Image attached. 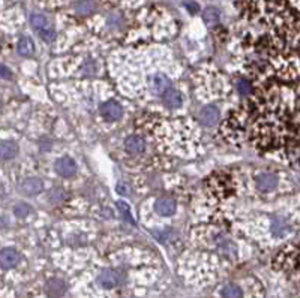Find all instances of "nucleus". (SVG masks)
I'll list each match as a JSON object with an SVG mask.
<instances>
[{
  "label": "nucleus",
  "mask_w": 300,
  "mask_h": 298,
  "mask_svg": "<svg viewBox=\"0 0 300 298\" xmlns=\"http://www.w3.org/2000/svg\"><path fill=\"white\" fill-rule=\"evenodd\" d=\"M125 276L122 274V271L119 270H112V268H108V270H104L99 277H98V282L102 288H107V289H111V288H116L119 285H122Z\"/></svg>",
  "instance_id": "f257e3e1"
},
{
  "label": "nucleus",
  "mask_w": 300,
  "mask_h": 298,
  "mask_svg": "<svg viewBox=\"0 0 300 298\" xmlns=\"http://www.w3.org/2000/svg\"><path fill=\"white\" fill-rule=\"evenodd\" d=\"M101 114L107 122H116L122 117L123 109L122 105L116 101H107L101 105Z\"/></svg>",
  "instance_id": "f03ea898"
},
{
  "label": "nucleus",
  "mask_w": 300,
  "mask_h": 298,
  "mask_svg": "<svg viewBox=\"0 0 300 298\" xmlns=\"http://www.w3.org/2000/svg\"><path fill=\"white\" fill-rule=\"evenodd\" d=\"M42 188H44V183L41 178L30 177V178H26L20 184V192L23 195H27V196H35L42 191Z\"/></svg>",
  "instance_id": "7ed1b4c3"
},
{
  "label": "nucleus",
  "mask_w": 300,
  "mask_h": 298,
  "mask_svg": "<svg viewBox=\"0 0 300 298\" xmlns=\"http://www.w3.org/2000/svg\"><path fill=\"white\" fill-rule=\"evenodd\" d=\"M150 87H152V91L158 96H164L165 93L171 88V81L168 80L162 73H156V75L152 77L150 80Z\"/></svg>",
  "instance_id": "20e7f679"
},
{
  "label": "nucleus",
  "mask_w": 300,
  "mask_h": 298,
  "mask_svg": "<svg viewBox=\"0 0 300 298\" xmlns=\"http://www.w3.org/2000/svg\"><path fill=\"white\" fill-rule=\"evenodd\" d=\"M20 253H18L15 249H3L2 253H0V264H2L3 270H9L14 268L20 264Z\"/></svg>",
  "instance_id": "39448f33"
},
{
  "label": "nucleus",
  "mask_w": 300,
  "mask_h": 298,
  "mask_svg": "<svg viewBox=\"0 0 300 298\" xmlns=\"http://www.w3.org/2000/svg\"><path fill=\"white\" fill-rule=\"evenodd\" d=\"M255 184L260 191H273L278 186V177L272 173H261L255 177Z\"/></svg>",
  "instance_id": "423d86ee"
},
{
  "label": "nucleus",
  "mask_w": 300,
  "mask_h": 298,
  "mask_svg": "<svg viewBox=\"0 0 300 298\" xmlns=\"http://www.w3.org/2000/svg\"><path fill=\"white\" fill-rule=\"evenodd\" d=\"M56 171L62 177H72L77 173V163L71 158H62L56 162Z\"/></svg>",
  "instance_id": "0eeeda50"
},
{
  "label": "nucleus",
  "mask_w": 300,
  "mask_h": 298,
  "mask_svg": "<svg viewBox=\"0 0 300 298\" xmlns=\"http://www.w3.org/2000/svg\"><path fill=\"white\" fill-rule=\"evenodd\" d=\"M125 148L131 155H140L146 150V141L140 135H129L125 140Z\"/></svg>",
  "instance_id": "6e6552de"
},
{
  "label": "nucleus",
  "mask_w": 300,
  "mask_h": 298,
  "mask_svg": "<svg viewBox=\"0 0 300 298\" xmlns=\"http://www.w3.org/2000/svg\"><path fill=\"white\" fill-rule=\"evenodd\" d=\"M155 211L159 216H173L176 213V201L171 198H159L155 202Z\"/></svg>",
  "instance_id": "1a4fd4ad"
},
{
  "label": "nucleus",
  "mask_w": 300,
  "mask_h": 298,
  "mask_svg": "<svg viewBox=\"0 0 300 298\" xmlns=\"http://www.w3.org/2000/svg\"><path fill=\"white\" fill-rule=\"evenodd\" d=\"M219 119V109L215 105H207L200 111V120L204 126H213Z\"/></svg>",
  "instance_id": "9d476101"
},
{
  "label": "nucleus",
  "mask_w": 300,
  "mask_h": 298,
  "mask_svg": "<svg viewBox=\"0 0 300 298\" xmlns=\"http://www.w3.org/2000/svg\"><path fill=\"white\" fill-rule=\"evenodd\" d=\"M45 292L51 298H59L66 292V285L63 280H60V279H51V280L47 282Z\"/></svg>",
  "instance_id": "9b49d317"
},
{
  "label": "nucleus",
  "mask_w": 300,
  "mask_h": 298,
  "mask_svg": "<svg viewBox=\"0 0 300 298\" xmlns=\"http://www.w3.org/2000/svg\"><path fill=\"white\" fill-rule=\"evenodd\" d=\"M162 98H164V104H165V106L173 108V109H174V108H179V106L182 105V101H183L182 93H180L179 90H174V88H170V90H168Z\"/></svg>",
  "instance_id": "f8f14e48"
},
{
  "label": "nucleus",
  "mask_w": 300,
  "mask_h": 298,
  "mask_svg": "<svg viewBox=\"0 0 300 298\" xmlns=\"http://www.w3.org/2000/svg\"><path fill=\"white\" fill-rule=\"evenodd\" d=\"M0 152H2L3 160L14 159L18 153V145L12 140H5V141H2V145H0Z\"/></svg>",
  "instance_id": "ddd939ff"
},
{
  "label": "nucleus",
  "mask_w": 300,
  "mask_h": 298,
  "mask_svg": "<svg viewBox=\"0 0 300 298\" xmlns=\"http://www.w3.org/2000/svg\"><path fill=\"white\" fill-rule=\"evenodd\" d=\"M17 51L20 55H23V57H30V55H33L35 54V45H33L32 39L23 36V38L17 44Z\"/></svg>",
  "instance_id": "4468645a"
},
{
  "label": "nucleus",
  "mask_w": 300,
  "mask_h": 298,
  "mask_svg": "<svg viewBox=\"0 0 300 298\" xmlns=\"http://www.w3.org/2000/svg\"><path fill=\"white\" fill-rule=\"evenodd\" d=\"M96 9V2L95 0H78L75 3V11L78 15H89L92 12H95Z\"/></svg>",
  "instance_id": "2eb2a0df"
},
{
  "label": "nucleus",
  "mask_w": 300,
  "mask_h": 298,
  "mask_svg": "<svg viewBox=\"0 0 300 298\" xmlns=\"http://www.w3.org/2000/svg\"><path fill=\"white\" fill-rule=\"evenodd\" d=\"M203 20L207 26H215L219 21V11L213 6H209L203 11Z\"/></svg>",
  "instance_id": "dca6fc26"
},
{
  "label": "nucleus",
  "mask_w": 300,
  "mask_h": 298,
  "mask_svg": "<svg viewBox=\"0 0 300 298\" xmlns=\"http://www.w3.org/2000/svg\"><path fill=\"white\" fill-rule=\"evenodd\" d=\"M243 291L239 285L230 283L222 288V298H242Z\"/></svg>",
  "instance_id": "f3484780"
},
{
  "label": "nucleus",
  "mask_w": 300,
  "mask_h": 298,
  "mask_svg": "<svg viewBox=\"0 0 300 298\" xmlns=\"http://www.w3.org/2000/svg\"><path fill=\"white\" fill-rule=\"evenodd\" d=\"M288 229H290V225L284 219H275L272 223V232L278 237H282L284 234H287Z\"/></svg>",
  "instance_id": "a211bd4d"
},
{
  "label": "nucleus",
  "mask_w": 300,
  "mask_h": 298,
  "mask_svg": "<svg viewBox=\"0 0 300 298\" xmlns=\"http://www.w3.org/2000/svg\"><path fill=\"white\" fill-rule=\"evenodd\" d=\"M30 24H32V27L36 29L38 32L42 30V29L47 27V26H50L48 20H47V18H45L42 14H32V15H30Z\"/></svg>",
  "instance_id": "6ab92c4d"
},
{
  "label": "nucleus",
  "mask_w": 300,
  "mask_h": 298,
  "mask_svg": "<svg viewBox=\"0 0 300 298\" xmlns=\"http://www.w3.org/2000/svg\"><path fill=\"white\" fill-rule=\"evenodd\" d=\"M48 199H50L51 204H59V202H62V201L65 199V192H63V189H60V188H54V189L50 192Z\"/></svg>",
  "instance_id": "aec40b11"
},
{
  "label": "nucleus",
  "mask_w": 300,
  "mask_h": 298,
  "mask_svg": "<svg viewBox=\"0 0 300 298\" xmlns=\"http://www.w3.org/2000/svg\"><path fill=\"white\" fill-rule=\"evenodd\" d=\"M30 211H32L30 206H27V204H24V202L17 204V206L14 207V214H15L17 217H20V219L26 217Z\"/></svg>",
  "instance_id": "412c9836"
},
{
  "label": "nucleus",
  "mask_w": 300,
  "mask_h": 298,
  "mask_svg": "<svg viewBox=\"0 0 300 298\" xmlns=\"http://www.w3.org/2000/svg\"><path fill=\"white\" fill-rule=\"evenodd\" d=\"M39 36L45 42H53L56 39V30L51 26H47L42 30H39Z\"/></svg>",
  "instance_id": "4be33fe9"
},
{
  "label": "nucleus",
  "mask_w": 300,
  "mask_h": 298,
  "mask_svg": "<svg viewBox=\"0 0 300 298\" xmlns=\"http://www.w3.org/2000/svg\"><path fill=\"white\" fill-rule=\"evenodd\" d=\"M237 90L242 93V95H248V93H251V90H252V86L248 80L240 78V80H237Z\"/></svg>",
  "instance_id": "5701e85b"
},
{
  "label": "nucleus",
  "mask_w": 300,
  "mask_h": 298,
  "mask_svg": "<svg viewBox=\"0 0 300 298\" xmlns=\"http://www.w3.org/2000/svg\"><path fill=\"white\" fill-rule=\"evenodd\" d=\"M117 209L120 210V213L131 222V223H134V219H132V216H131V211H129V207L126 206L125 202H122V201H119L117 202Z\"/></svg>",
  "instance_id": "b1692460"
},
{
  "label": "nucleus",
  "mask_w": 300,
  "mask_h": 298,
  "mask_svg": "<svg viewBox=\"0 0 300 298\" xmlns=\"http://www.w3.org/2000/svg\"><path fill=\"white\" fill-rule=\"evenodd\" d=\"M116 192H117L119 195H123V196H126V195H129V192H131V188H129V186H128L126 183H117Z\"/></svg>",
  "instance_id": "393cba45"
},
{
  "label": "nucleus",
  "mask_w": 300,
  "mask_h": 298,
  "mask_svg": "<svg viewBox=\"0 0 300 298\" xmlns=\"http://www.w3.org/2000/svg\"><path fill=\"white\" fill-rule=\"evenodd\" d=\"M2 78L3 80H11L12 78V72H9L6 66H2Z\"/></svg>",
  "instance_id": "a878e982"
},
{
  "label": "nucleus",
  "mask_w": 300,
  "mask_h": 298,
  "mask_svg": "<svg viewBox=\"0 0 300 298\" xmlns=\"http://www.w3.org/2000/svg\"><path fill=\"white\" fill-rule=\"evenodd\" d=\"M186 6H188V11L192 12V14H195L198 11V6L195 3H186Z\"/></svg>",
  "instance_id": "bb28decb"
}]
</instances>
